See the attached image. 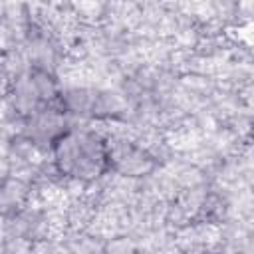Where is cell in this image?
Wrapping results in <instances>:
<instances>
[{
	"label": "cell",
	"instance_id": "6da1fadb",
	"mask_svg": "<svg viewBox=\"0 0 254 254\" xmlns=\"http://www.w3.org/2000/svg\"><path fill=\"white\" fill-rule=\"evenodd\" d=\"M52 167L64 179L93 183L111 171L109 139L91 127H69L50 149Z\"/></svg>",
	"mask_w": 254,
	"mask_h": 254
},
{
	"label": "cell",
	"instance_id": "7a4b0ae2",
	"mask_svg": "<svg viewBox=\"0 0 254 254\" xmlns=\"http://www.w3.org/2000/svg\"><path fill=\"white\" fill-rule=\"evenodd\" d=\"M60 95H62V87L54 71L46 65L30 64L14 77L10 97L16 115L24 119L48 105L60 103Z\"/></svg>",
	"mask_w": 254,
	"mask_h": 254
},
{
	"label": "cell",
	"instance_id": "3957f363",
	"mask_svg": "<svg viewBox=\"0 0 254 254\" xmlns=\"http://www.w3.org/2000/svg\"><path fill=\"white\" fill-rule=\"evenodd\" d=\"M103 254H137V250L127 238H113L103 244Z\"/></svg>",
	"mask_w": 254,
	"mask_h": 254
}]
</instances>
